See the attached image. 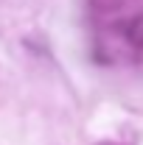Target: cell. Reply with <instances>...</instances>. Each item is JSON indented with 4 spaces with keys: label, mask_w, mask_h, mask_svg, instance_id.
I'll return each mask as SVG.
<instances>
[{
    "label": "cell",
    "mask_w": 143,
    "mask_h": 145,
    "mask_svg": "<svg viewBox=\"0 0 143 145\" xmlns=\"http://www.w3.org/2000/svg\"><path fill=\"white\" fill-rule=\"evenodd\" d=\"M115 28H118V34L124 36L126 42H132L138 50H143V20L140 17L129 20V22H118Z\"/></svg>",
    "instance_id": "1"
}]
</instances>
